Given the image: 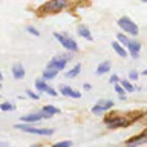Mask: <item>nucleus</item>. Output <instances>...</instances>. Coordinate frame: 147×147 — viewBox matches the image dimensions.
Returning <instances> with one entry per match:
<instances>
[{
    "label": "nucleus",
    "mask_w": 147,
    "mask_h": 147,
    "mask_svg": "<svg viewBox=\"0 0 147 147\" xmlns=\"http://www.w3.org/2000/svg\"><path fill=\"white\" fill-rule=\"evenodd\" d=\"M66 63H67V61H64V58H54L52 61H49L48 69H49V71H55V72H58V71H61V69H64Z\"/></svg>",
    "instance_id": "5"
},
{
    "label": "nucleus",
    "mask_w": 147,
    "mask_h": 147,
    "mask_svg": "<svg viewBox=\"0 0 147 147\" xmlns=\"http://www.w3.org/2000/svg\"><path fill=\"white\" fill-rule=\"evenodd\" d=\"M129 78H130V80H136V78H138V72L136 71H132L130 75H129Z\"/></svg>",
    "instance_id": "27"
},
{
    "label": "nucleus",
    "mask_w": 147,
    "mask_h": 147,
    "mask_svg": "<svg viewBox=\"0 0 147 147\" xmlns=\"http://www.w3.org/2000/svg\"><path fill=\"white\" fill-rule=\"evenodd\" d=\"M35 87L41 92H46V89H48V86H46V83L43 80H35Z\"/></svg>",
    "instance_id": "19"
},
{
    "label": "nucleus",
    "mask_w": 147,
    "mask_h": 147,
    "mask_svg": "<svg viewBox=\"0 0 147 147\" xmlns=\"http://www.w3.org/2000/svg\"><path fill=\"white\" fill-rule=\"evenodd\" d=\"M26 94H28V95H29V96H31V98H32V100H38V98H40V96H38V95H37V94H34V92H32V90H28V92H26Z\"/></svg>",
    "instance_id": "26"
},
{
    "label": "nucleus",
    "mask_w": 147,
    "mask_h": 147,
    "mask_svg": "<svg viewBox=\"0 0 147 147\" xmlns=\"http://www.w3.org/2000/svg\"><path fill=\"white\" fill-rule=\"evenodd\" d=\"M43 110H45V115H48V117H51L54 113H60V110L57 107H54V106H45Z\"/></svg>",
    "instance_id": "16"
},
{
    "label": "nucleus",
    "mask_w": 147,
    "mask_h": 147,
    "mask_svg": "<svg viewBox=\"0 0 147 147\" xmlns=\"http://www.w3.org/2000/svg\"><path fill=\"white\" fill-rule=\"evenodd\" d=\"M121 83H123V86H124L123 89H126L127 92H133V86H132V84H130V83H129L127 80H123Z\"/></svg>",
    "instance_id": "21"
},
{
    "label": "nucleus",
    "mask_w": 147,
    "mask_h": 147,
    "mask_svg": "<svg viewBox=\"0 0 147 147\" xmlns=\"http://www.w3.org/2000/svg\"><path fill=\"white\" fill-rule=\"evenodd\" d=\"M115 90H117L118 94L121 95V100H123V98H124V89H123V87H121V86H115Z\"/></svg>",
    "instance_id": "24"
},
{
    "label": "nucleus",
    "mask_w": 147,
    "mask_h": 147,
    "mask_svg": "<svg viewBox=\"0 0 147 147\" xmlns=\"http://www.w3.org/2000/svg\"><path fill=\"white\" fill-rule=\"evenodd\" d=\"M54 35H55V38H57L66 49L74 51V52H75V51H78V45H77L72 38H69V37H64V35H61V34H58V32H55Z\"/></svg>",
    "instance_id": "3"
},
{
    "label": "nucleus",
    "mask_w": 147,
    "mask_h": 147,
    "mask_svg": "<svg viewBox=\"0 0 147 147\" xmlns=\"http://www.w3.org/2000/svg\"><path fill=\"white\" fill-rule=\"evenodd\" d=\"M0 109L5 110V112H8V110H12V109H14V106H12L11 103H3L2 106H0Z\"/></svg>",
    "instance_id": "23"
},
{
    "label": "nucleus",
    "mask_w": 147,
    "mask_h": 147,
    "mask_svg": "<svg viewBox=\"0 0 147 147\" xmlns=\"http://www.w3.org/2000/svg\"><path fill=\"white\" fill-rule=\"evenodd\" d=\"M28 31H29V32H31V34H34V35H37V37H38V35H40V32H38V31H37V29H35V28H32V26H28Z\"/></svg>",
    "instance_id": "25"
},
{
    "label": "nucleus",
    "mask_w": 147,
    "mask_h": 147,
    "mask_svg": "<svg viewBox=\"0 0 147 147\" xmlns=\"http://www.w3.org/2000/svg\"><path fill=\"white\" fill-rule=\"evenodd\" d=\"M16 127L20 129V130H25V132H29V133H37V135H45V136H49L54 133L52 129H37V127L25 126V124H17Z\"/></svg>",
    "instance_id": "2"
},
{
    "label": "nucleus",
    "mask_w": 147,
    "mask_h": 147,
    "mask_svg": "<svg viewBox=\"0 0 147 147\" xmlns=\"http://www.w3.org/2000/svg\"><path fill=\"white\" fill-rule=\"evenodd\" d=\"M83 87H84L86 90H89V89H90V84H84V86H83Z\"/></svg>",
    "instance_id": "30"
},
{
    "label": "nucleus",
    "mask_w": 147,
    "mask_h": 147,
    "mask_svg": "<svg viewBox=\"0 0 147 147\" xmlns=\"http://www.w3.org/2000/svg\"><path fill=\"white\" fill-rule=\"evenodd\" d=\"M112 106H113V101H110V100H100L98 103L94 106L92 112H94V113H101L103 110H109Z\"/></svg>",
    "instance_id": "4"
},
{
    "label": "nucleus",
    "mask_w": 147,
    "mask_h": 147,
    "mask_svg": "<svg viewBox=\"0 0 147 147\" xmlns=\"http://www.w3.org/2000/svg\"><path fill=\"white\" fill-rule=\"evenodd\" d=\"M55 75H57V72H55V71H49V69H46V71L43 72V78H45V80H52V78H55Z\"/></svg>",
    "instance_id": "18"
},
{
    "label": "nucleus",
    "mask_w": 147,
    "mask_h": 147,
    "mask_svg": "<svg viewBox=\"0 0 147 147\" xmlns=\"http://www.w3.org/2000/svg\"><path fill=\"white\" fill-rule=\"evenodd\" d=\"M61 95H66V96H74V98H80V92H77V90H74L71 89V87H61Z\"/></svg>",
    "instance_id": "12"
},
{
    "label": "nucleus",
    "mask_w": 147,
    "mask_h": 147,
    "mask_svg": "<svg viewBox=\"0 0 147 147\" xmlns=\"http://www.w3.org/2000/svg\"><path fill=\"white\" fill-rule=\"evenodd\" d=\"M80 71H81V66H80V64H77L75 67L71 69V71L66 74V77H67V78H74V77H77L78 74H80Z\"/></svg>",
    "instance_id": "17"
},
{
    "label": "nucleus",
    "mask_w": 147,
    "mask_h": 147,
    "mask_svg": "<svg viewBox=\"0 0 147 147\" xmlns=\"http://www.w3.org/2000/svg\"><path fill=\"white\" fill-rule=\"evenodd\" d=\"M112 46H113V49H115V52H117L118 55H121V57L124 58V57H126V55H127V52H126V51H124L123 49V46L121 45H118L117 43V41H115V43H112Z\"/></svg>",
    "instance_id": "15"
},
{
    "label": "nucleus",
    "mask_w": 147,
    "mask_h": 147,
    "mask_svg": "<svg viewBox=\"0 0 147 147\" xmlns=\"http://www.w3.org/2000/svg\"><path fill=\"white\" fill-rule=\"evenodd\" d=\"M0 87H2V84H0Z\"/></svg>",
    "instance_id": "32"
},
{
    "label": "nucleus",
    "mask_w": 147,
    "mask_h": 147,
    "mask_svg": "<svg viewBox=\"0 0 147 147\" xmlns=\"http://www.w3.org/2000/svg\"><path fill=\"white\" fill-rule=\"evenodd\" d=\"M64 2H60V0H57V2H49V3H46L45 5V9L46 11H49V12H58L61 8H64Z\"/></svg>",
    "instance_id": "6"
},
{
    "label": "nucleus",
    "mask_w": 147,
    "mask_h": 147,
    "mask_svg": "<svg viewBox=\"0 0 147 147\" xmlns=\"http://www.w3.org/2000/svg\"><path fill=\"white\" fill-rule=\"evenodd\" d=\"M142 142H146V136H144V135L129 140V141H127V147H135V146H138V144H142Z\"/></svg>",
    "instance_id": "13"
},
{
    "label": "nucleus",
    "mask_w": 147,
    "mask_h": 147,
    "mask_svg": "<svg viewBox=\"0 0 147 147\" xmlns=\"http://www.w3.org/2000/svg\"><path fill=\"white\" fill-rule=\"evenodd\" d=\"M110 81H112V83H117V81H118V77H117V75H112V78H110Z\"/></svg>",
    "instance_id": "29"
},
{
    "label": "nucleus",
    "mask_w": 147,
    "mask_h": 147,
    "mask_svg": "<svg viewBox=\"0 0 147 147\" xmlns=\"http://www.w3.org/2000/svg\"><path fill=\"white\" fill-rule=\"evenodd\" d=\"M117 37H118V41H119V43H123L124 46H127V45H129V40H127V37H126V35H123V34H118ZM119 43H118V45H119Z\"/></svg>",
    "instance_id": "20"
},
{
    "label": "nucleus",
    "mask_w": 147,
    "mask_h": 147,
    "mask_svg": "<svg viewBox=\"0 0 147 147\" xmlns=\"http://www.w3.org/2000/svg\"><path fill=\"white\" fill-rule=\"evenodd\" d=\"M110 71V61H103L96 67V75H101V74H106Z\"/></svg>",
    "instance_id": "14"
},
{
    "label": "nucleus",
    "mask_w": 147,
    "mask_h": 147,
    "mask_svg": "<svg viewBox=\"0 0 147 147\" xmlns=\"http://www.w3.org/2000/svg\"><path fill=\"white\" fill-rule=\"evenodd\" d=\"M41 118H48V115H45V113H31V115H23L20 119L25 121V123H34V121H38V119H41Z\"/></svg>",
    "instance_id": "7"
},
{
    "label": "nucleus",
    "mask_w": 147,
    "mask_h": 147,
    "mask_svg": "<svg viewBox=\"0 0 147 147\" xmlns=\"http://www.w3.org/2000/svg\"><path fill=\"white\" fill-rule=\"evenodd\" d=\"M78 34H80L81 37H84V38H86V40H89V41L94 40V37H92L90 31H89V28H87L86 25H80V26H78Z\"/></svg>",
    "instance_id": "9"
},
{
    "label": "nucleus",
    "mask_w": 147,
    "mask_h": 147,
    "mask_svg": "<svg viewBox=\"0 0 147 147\" xmlns=\"http://www.w3.org/2000/svg\"><path fill=\"white\" fill-rule=\"evenodd\" d=\"M46 92H48L49 95H52V96H54V95H57V92H55L54 89H51V87H48V89H46Z\"/></svg>",
    "instance_id": "28"
},
{
    "label": "nucleus",
    "mask_w": 147,
    "mask_h": 147,
    "mask_svg": "<svg viewBox=\"0 0 147 147\" xmlns=\"http://www.w3.org/2000/svg\"><path fill=\"white\" fill-rule=\"evenodd\" d=\"M107 126L110 129H115V127H123V126H127V121L123 118H115L112 121H107Z\"/></svg>",
    "instance_id": "11"
},
{
    "label": "nucleus",
    "mask_w": 147,
    "mask_h": 147,
    "mask_svg": "<svg viewBox=\"0 0 147 147\" xmlns=\"http://www.w3.org/2000/svg\"><path fill=\"white\" fill-rule=\"evenodd\" d=\"M2 78H3V75H2V72H0V81H2Z\"/></svg>",
    "instance_id": "31"
},
{
    "label": "nucleus",
    "mask_w": 147,
    "mask_h": 147,
    "mask_svg": "<svg viewBox=\"0 0 147 147\" xmlns=\"http://www.w3.org/2000/svg\"><path fill=\"white\" fill-rule=\"evenodd\" d=\"M12 75H14V78H17V80H20V78L25 77V69H23L22 64H14L12 66Z\"/></svg>",
    "instance_id": "10"
},
{
    "label": "nucleus",
    "mask_w": 147,
    "mask_h": 147,
    "mask_svg": "<svg viewBox=\"0 0 147 147\" xmlns=\"http://www.w3.org/2000/svg\"><path fill=\"white\" fill-rule=\"evenodd\" d=\"M118 25H119V28H121V29L127 31V32H130L132 35H136V34H138V26L130 20V18L121 17V18L118 20Z\"/></svg>",
    "instance_id": "1"
},
{
    "label": "nucleus",
    "mask_w": 147,
    "mask_h": 147,
    "mask_svg": "<svg viewBox=\"0 0 147 147\" xmlns=\"http://www.w3.org/2000/svg\"><path fill=\"white\" fill-rule=\"evenodd\" d=\"M127 48L130 49V54L133 58H138L140 57V48H141V43L140 41H129Z\"/></svg>",
    "instance_id": "8"
},
{
    "label": "nucleus",
    "mask_w": 147,
    "mask_h": 147,
    "mask_svg": "<svg viewBox=\"0 0 147 147\" xmlns=\"http://www.w3.org/2000/svg\"><path fill=\"white\" fill-rule=\"evenodd\" d=\"M72 142L71 141H61V142H57V144H54L52 147H71Z\"/></svg>",
    "instance_id": "22"
}]
</instances>
